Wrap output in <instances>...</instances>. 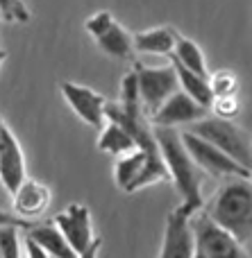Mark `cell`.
I'll return each mask as SVG.
<instances>
[{
    "mask_svg": "<svg viewBox=\"0 0 252 258\" xmlns=\"http://www.w3.org/2000/svg\"><path fill=\"white\" fill-rule=\"evenodd\" d=\"M207 116V109L200 107L198 102L189 98L186 93H182L180 89L173 95H168L159 109L155 113H150V125L153 127H166V129H180V127H189L193 122L203 120Z\"/></svg>",
    "mask_w": 252,
    "mask_h": 258,
    "instance_id": "obj_8",
    "label": "cell"
},
{
    "mask_svg": "<svg viewBox=\"0 0 252 258\" xmlns=\"http://www.w3.org/2000/svg\"><path fill=\"white\" fill-rule=\"evenodd\" d=\"M153 136H155V143H157L159 154H162L164 165H166L168 181L175 183L177 192L182 197L180 206L189 215L203 211L205 209V197H203L205 174L191 161V156L186 154L180 138V129L153 127Z\"/></svg>",
    "mask_w": 252,
    "mask_h": 258,
    "instance_id": "obj_1",
    "label": "cell"
},
{
    "mask_svg": "<svg viewBox=\"0 0 252 258\" xmlns=\"http://www.w3.org/2000/svg\"><path fill=\"white\" fill-rule=\"evenodd\" d=\"M5 59H7V52H5V50H3V48H0V68H3Z\"/></svg>",
    "mask_w": 252,
    "mask_h": 258,
    "instance_id": "obj_28",
    "label": "cell"
},
{
    "mask_svg": "<svg viewBox=\"0 0 252 258\" xmlns=\"http://www.w3.org/2000/svg\"><path fill=\"white\" fill-rule=\"evenodd\" d=\"M209 89H212L214 100L216 98H236L239 93V80L232 71H218L212 77H207Z\"/></svg>",
    "mask_w": 252,
    "mask_h": 258,
    "instance_id": "obj_20",
    "label": "cell"
},
{
    "mask_svg": "<svg viewBox=\"0 0 252 258\" xmlns=\"http://www.w3.org/2000/svg\"><path fill=\"white\" fill-rule=\"evenodd\" d=\"M23 179H27L25 154L14 132L0 118V183L7 188V192H14L23 183Z\"/></svg>",
    "mask_w": 252,
    "mask_h": 258,
    "instance_id": "obj_10",
    "label": "cell"
},
{
    "mask_svg": "<svg viewBox=\"0 0 252 258\" xmlns=\"http://www.w3.org/2000/svg\"><path fill=\"white\" fill-rule=\"evenodd\" d=\"M216 227L227 231L232 238L248 245L252 236V186L250 179H225L205 211Z\"/></svg>",
    "mask_w": 252,
    "mask_h": 258,
    "instance_id": "obj_2",
    "label": "cell"
},
{
    "mask_svg": "<svg viewBox=\"0 0 252 258\" xmlns=\"http://www.w3.org/2000/svg\"><path fill=\"white\" fill-rule=\"evenodd\" d=\"M53 202V192L45 183L36 179H23V183L12 192V213L21 218L23 222H34L39 215L48 211Z\"/></svg>",
    "mask_w": 252,
    "mask_h": 258,
    "instance_id": "obj_13",
    "label": "cell"
},
{
    "mask_svg": "<svg viewBox=\"0 0 252 258\" xmlns=\"http://www.w3.org/2000/svg\"><path fill=\"white\" fill-rule=\"evenodd\" d=\"M34 224V222H32ZM30 222H23L21 218L12 213V211H3L0 209V227H18V229H30L32 227Z\"/></svg>",
    "mask_w": 252,
    "mask_h": 258,
    "instance_id": "obj_25",
    "label": "cell"
},
{
    "mask_svg": "<svg viewBox=\"0 0 252 258\" xmlns=\"http://www.w3.org/2000/svg\"><path fill=\"white\" fill-rule=\"evenodd\" d=\"M98 249H100V238H95V240L89 245V249L82 251L77 258H98Z\"/></svg>",
    "mask_w": 252,
    "mask_h": 258,
    "instance_id": "obj_27",
    "label": "cell"
},
{
    "mask_svg": "<svg viewBox=\"0 0 252 258\" xmlns=\"http://www.w3.org/2000/svg\"><path fill=\"white\" fill-rule=\"evenodd\" d=\"M53 224L57 227V231L64 236V240L68 242L73 251L77 256L82 251L89 249V245L95 240L93 227H91V211L84 204H71L55 215Z\"/></svg>",
    "mask_w": 252,
    "mask_h": 258,
    "instance_id": "obj_9",
    "label": "cell"
},
{
    "mask_svg": "<svg viewBox=\"0 0 252 258\" xmlns=\"http://www.w3.org/2000/svg\"><path fill=\"white\" fill-rule=\"evenodd\" d=\"M177 39V30L175 27H153V30H143L136 32L132 36V45L136 52L143 54H159V57H171L173 45Z\"/></svg>",
    "mask_w": 252,
    "mask_h": 258,
    "instance_id": "obj_15",
    "label": "cell"
},
{
    "mask_svg": "<svg viewBox=\"0 0 252 258\" xmlns=\"http://www.w3.org/2000/svg\"><path fill=\"white\" fill-rule=\"evenodd\" d=\"M193 233V258H250L245 245L209 220L205 211L189 218Z\"/></svg>",
    "mask_w": 252,
    "mask_h": 258,
    "instance_id": "obj_4",
    "label": "cell"
},
{
    "mask_svg": "<svg viewBox=\"0 0 252 258\" xmlns=\"http://www.w3.org/2000/svg\"><path fill=\"white\" fill-rule=\"evenodd\" d=\"M98 150L121 159V156H127V154H132V152H136L139 147H136L134 138L123 127L114 125V122H105L103 134H100V138H98Z\"/></svg>",
    "mask_w": 252,
    "mask_h": 258,
    "instance_id": "obj_18",
    "label": "cell"
},
{
    "mask_svg": "<svg viewBox=\"0 0 252 258\" xmlns=\"http://www.w3.org/2000/svg\"><path fill=\"white\" fill-rule=\"evenodd\" d=\"M0 254L3 258H23V238L18 227H0Z\"/></svg>",
    "mask_w": 252,
    "mask_h": 258,
    "instance_id": "obj_21",
    "label": "cell"
},
{
    "mask_svg": "<svg viewBox=\"0 0 252 258\" xmlns=\"http://www.w3.org/2000/svg\"><path fill=\"white\" fill-rule=\"evenodd\" d=\"M0 18L9 23H27L30 9L23 0H0Z\"/></svg>",
    "mask_w": 252,
    "mask_h": 258,
    "instance_id": "obj_22",
    "label": "cell"
},
{
    "mask_svg": "<svg viewBox=\"0 0 252 258\" xmlns=\"http://www.w3.org/2000/svg\"><path fill=\"white\" fill-rule=\"evenodd\" d=\"M62 93L66 98L68 107L75 111V116L82 122H86L89 127H103L105 122V107H107V100L105 95H100L98 91L89 89V86L75 84V82H62Z\"/></svg>",
    "mask_w": 252,
    "mask_h": 258,
    "instance_id": "obj_11",
    "label": "cell"
},
{
    "mask_svg": "<svg viewBox=\"0 0 252 258\" xmlns=\"http://www.w3.org/2000/svg\"><path fill=\"white\" fill-rule=\"evenodd\" d=\"M145 152H150V150H136V152H132V154L121 156V159L116 161L114 179H116V186L121 188V190H127V186H130V183L134 181V177L139 174L141 165H143V161H145Z\"/></svg>",
    "mask_w": 252,
    "mask_h": 258,
    "instance_id": "obj_19",
    "label": "cell"
},
{
    "mask_svg": "<svg viewBox=\"0 0 252 258\" xmlns=\"http://www.w3.org/2000/svg\"><path fill=\"white\" fill-rule=\"evenodd\" d=\"M134 75H136V86H139V100L141 109H145V113H155L159 109V104L173 95L177 91V77L175 68L164 66V68H148L143 63H134Z\"/></svg>",
    "mask_w": 252,
    "mask_h": 258,
    "instance_id": "obj_6",
    "label": "cell"
},
{
    "mask_svg": "<svg viewBox=\"0 0 252 258\" xmlns=\"http://www.w3.org/2000/svg\"><path fill=\"white\" fill-rule=\"evenodd\" d=\"M0 258H3V254H0Z\"/></svg>",
    "mask_w": 252,
    "mask_h": 258,
    "instance_id": "obj_29",
    "label": "cell"
},
{
    "mask_svg": "<svg viewBox=\"0 0 252 258\" xmlns=\"http://www.w3.org/2000/svg\"><path fill=\"white\" fill-rule=\"evenodd\" d=\"M23 245H25V254H27V258H50L43 249H41L39 245H34V242H32L30 238H23Z\"/></svg>",
    "mask_w": 252,
    "mask_h": 258,
    "instance_id": "obj_26",
    "label": "cell"
},
{
    "mask_svg": "<svg viewBox=\"0 0 252 258\" xmlns=\"http://www.w3.org/2000/svg\"><path fill=\"white\" fill-rule=\"evenodd\" d=\"M171 61L180 63L182 68L195 73V75L209 77L207 61H205V54H203V50H200V45L182 34H177V39H175V45H173V52H171Z\"/></svg>",
    "mask_w": 252,
    "mask_h": 258,
    "instance_id": "obj_17",
    "label": "cell"
},
{
    "mask_svg": "<svg viewBox=\"0 0 252 258\" xmlns=\"http://www.w3.org/2000/svg\"><path fill=\"white\" fill-rule=\"evenodd\" d=\"M86 32L93 36V41L109 57L132 59L134 54L132 34L109 12H95L93 16L86 18Z\"/></svg>",
    "mask_w": 252,
    "mask_h": 258,
    "instance_id": "obj_7",
    "label": "cell"
},
{
    "mask_svg": "<svg viewBox=\"0 0 252 258\" xmlns=\"http://www.w3.org/2000/svg\"><path fill=\"white\" fill-rule=\"evenodd\" d=\"M186 132L195 134L198 138L212 143L214 147H218L221 152H225L230 159H234L236 163H241L243 168H250V141L248 134L243 132V127H239L234 120H221L216 116H205L203 120L193 122L186 127Z\"/></svg>",
    "mask_w": 252,
    "mask_h": 258,
    "instance_id": "obj_3",
    "label": "cell"
},
{
    "mask_svg": "<svg viewBox=\"0 0 252 258\" xmlns=\"http://www.w3.org/2000/svg\"><path fill=\"white\" fill-rule=\"evenodd\" d=\"M189 218L191 215L182 206L168 213L159 258H193V233Z\"/></svg>",
    "mask_w": 252,
    "mask_h": 258,
    "instance_id": "obj_12",
    "label": "cell"
},
{
    "mask_svg": "<svg viewBox=\"0 0 252 258\" xmlns=\"http://www.w3.org/2000/svg\"><path fill=\"white\" fill-rule=\"evenodd\" d=\"M214 111V116L221 120H236L241 113V102L236 98H216L209 107Z\"/></svg>",
    "mask_w": 252,
    "mask_h": 258,
    "instance_id": "obj_23",
    "label": "cell"
},
{
    "mask_svg": "<svg viewBox=\"0 0 252 258\" xmlns=\"http://www.w3.org/2000/svg\"><path fill=\"white\" fill-rule=\"evenodd\" d=\"M182 145H184L186 154L191 156L198 170L203 174H209V177L216 179H250V168H243L241 163H236L234 159L221 152L218 147H214L212 143L198 138L195 134L182 129L180 132Z\"/></svg>",
    "mask_w": 252,
    "mask_h": 258,
    "instance_id": "obj_5",
    "label": "cell"
},
{
    "mask_svg": "<svg viewBox=\"0 0 252 258\" xmlns=\"http://www.w3.org/2000/svg\"><path fill=\"white\" fill-rule=\"evenodd\" d=\"M173 68H175V77H177V89L182 91V93H186L193 102H198L200 107H205L209 111V107H212L214 102V95H212V89H209V82L207 77L203 75H195V73L186 71V68H182L180 63L171 61Z\"/></svg>",
    "mask_w": 252,
    "mask_h": 258,
    "instance_id": "obj_16",
    "label": "cell"
},
{
    "mask_svg": "<svg viewBox=\"0 0 252 258\" xmlns=\"http://www.w3.org/2000/svg\"><path fill=\"white\" fill-rule=\"evenodd\" d=\"M118 102L123 107H141V100H139V86H136V75L134 71H130L125 77H123V84H121V100Z\"/></svg>",
    "mask_w": 252,
    "mask_h": 258,
    "instance_id": "obj_24",
    "label": "cell"
},
{
    "mask_svg": "<svg viewBox=\"0 0 252 258\" xmlns=\"http://www.w3.org/2000/svg\"><path fill=\"white\" fill-rule=\"evenodd\" d=\"M25 238L39 245L50 258H77V254L68 247V242L64 240V236L53 222H34L25 231Z\"/></svg>",
    "mask_w": 252,
    "mask_h": 258,
    "instance_id": "obj_14",
    "label": "cell"
}]
</instances>
